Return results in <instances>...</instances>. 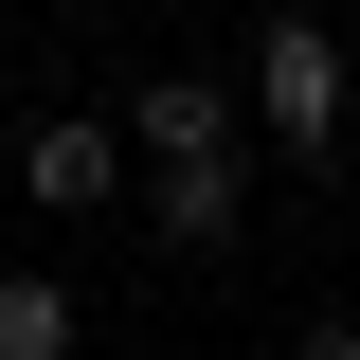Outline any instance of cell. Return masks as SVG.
I'll list each match as a JSON object with an SVG mask.
<instances>
[{
    "mask_svg": "<svg viewBox=\"0 0 360 360\" xmlns=\"http://www.w3.org/2000/svg\"><path fill=\"white\" fill-rule=\"evenodd\" d=\"M252 127L307 144V162L360 127V72H342V37H324V18H270V37H252Z\"/></svg>",
    "mask_w": 360,
    "mask_h": 360,
    "instance_id": "1",
    "label": "cell"
},
{
    "mask_svg": "<svg viewBox=\"0 0 360 360\" xmlns=\"http://www.w3.org/2000/svg\"><path fill=\"white\" fill-rule=\"evenodd\" d=\"M18 198H37V217H108V198H127V108H108V127H72V108L18 127Z\"/></svg>",
    "mask_w": 360,
    "mask_h": 360,
    "instance_id": "2",
    "label": "cell"
},
{
    "mask_svg": "<svg viewBox=\"0 0 360 360\" xmlns=\"http://www.w3.org/2000/svg\"><path fill=\"white\" fill-rule=\"evenodd\" d=\"M234 144H252V90H217V72L127 90V162H234Z\"/></svg>",
    "mask_w": 360,
    "mask_h": 360,
    "instance_id": "3",
    "label": "cell"
},
{
    "mask_svg": "<svg viewBox=\"0 0 360 360\" xmlns=\"http://www.w3.org/2000/svg\"><path fill=\"white\" fill-rule=\"evenodd\" d=\"M144 217H162V252H234L252 234V144L234 162H144Z\"/></svg>",
    "mask_w": 360,
    "mask_h": 360,
    "instance_id": "4",
    "label": "cell"
},
{
    "mask_svg": "<svg viewBox=\"0 0 360 360\" xmlns=\"http://www.w3.org/2000/svg\"><path fill=\"white\" fill-rule=\"evenodd\" d=\"M90 324H72V288L54 270H0V360H72Z\"/></svg>",
    "mask_w": 360,
    "mask_h": 360,
    "instance_id": "5",
    "label": "cell"
},
{
    "mask_svg": "<svg viewBox=\"0 0 360 360\" xmlns=\"http://www.w3.org/2000/svg\"><path fill=\"white\" fill-rule=\"evenodd\" d=\"M288 360H360V324H342V307H307V342H288Z\"/></svg>",
    "mask_w": 360,
    "mask_h": 360,
    "instance_id": "6",
    "label": "cell"
},
{
    "mask_svg": "<svg viewBox=\"0 0 360 360\" xmlns=\"http://www.w3.org/2000/svg\"><path fill=\"white\" fill-rule=\"evenodd\" d=\"M342 162H360V127H342Z\"/></svg>",
    "mask_w": 360,
    "mask_h": 360,
    "instance_id": "7",
    "label": "cell"
}]
</instances>
